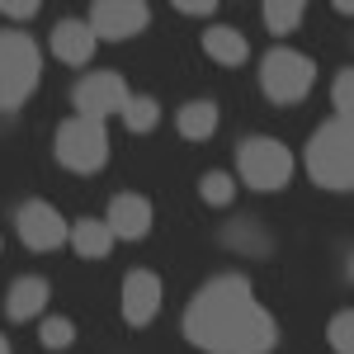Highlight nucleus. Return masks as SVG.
Here are the masks:
<instances>
[{
	"instance_id": "f257e3e1",
	"label": "nucleus",
	"mask_w": 354,
	"mask_h": 354,
	"mask_svg": "<svg viewBox=\"0 0 354 354\" xmlns=\"http://www.w3.org/2000/svg\"><path fill=\"white\" fill-rule=\"evenodd\" d=\"M185 340L203 354H270L279 345L270 307L255 302L245 274H218L185 302Z\"/></svg>"
},
{
	"instance_id": "f03ea898",
	"label": "nucleus",
	"mask_w": 354,
	"mask_h": 354,
	"mask_svg": "<svg viewBox=\"0 0 354 354\" xmlns=\"http://www.w3.org/2000/svg\"><path fill=\"white\" fill-rule=\"evenodd\" d=\"M307 175H312V185H322L330 194L354 189V123L326 118L312 133V142H307Z\"/></svg>"
},
{
	"instance_id": "7ed1b4c3",
	"label": "nucleus",
	"mask_w": 354,
	"mask_h": 354,
	"mask_svg": "<svg viewBox=\"0 0 354 354\" xmlns=\"http://www.w3.org/2000/svg\"><path fill=\"white\" fill-rule=\"evenodd\" d=\"M38 76H43L38 43L19 28H0V109H19L38 90Z\"/></svg>"
},
{
	"instance_id": "20e7f679",
	"label": "nucleus",
	"mask_w": 354,
	"mask_h": 354,
	"mask_svg": "<svg viewBox=\"0 0 354 354\" xmlns=\"http://www.w3.org/2000/svg\"><path fill=\"white\" fill-rule=\"evenodd\" d=\"M57 165H66L71 175H95L100 165L109 161V133H104V123H95V118H66L62 128H57Z\"/></svg>"
},
{
	"instance_id": "39448f33",
	"label": "nucleus",
	"mask_w": 354,
	"mask_h": 354,
	"mask_svg": "<svg viewBox=\"0 0 354 354\" xmlns=\"http://www.w3.org/2000/svg\"><path fill=\"white\" fill-rule=\"evenodd\" d=\"M312 81H317V62L312 57L293 53V48H274L265 53V66H260V90L274 104H302L312 95Z\"/></svg>"
},
{
	"instance_id": "423d86ee",
	"label": "nucleus",
	"mask_w": 354,
	"mask_h": 354,
	"mask_svg": "<svg viewBox=\"0 0 354 354\" xmlns=\"http://www.w3.org/2000/svg\"><path fill=\"white\" fill-rule=\"evenodd\" d=\"M236 170L250 189L270 194V189H283L293 180V151L279 142V137H245L236 147Z\"/></svg>"
},
{
	"instance_id": "0eeeda50",
	"label": "nucleus",
	"mask_w": 354,
	"mask_h": 354,
	"mask_svg": "<svg viewBox=\"0 0 354 354\" xmlns=\"http://www.w3.org/2000/svg\"><path fill=\"white\" fill-rule=\"evenodd\" d=\"M71 100H76V113H81V118L104 123L109 113H123V104H128V81H123L118 71H90V76L71 90Z\"/></svg>"
},
{
	"instance_id": "6e6552de",
	"label": "nucleus",
	"mask_w": 354,
	"mask_h": 354,
	"mask_svg": "<svg viewBox=\"0 0 354 354\" xmlns=\"http://www.w3.org/2000/svg\"><path fill=\"white\" fill-rule=\"evenodd\" d=\"M151 19V10L142 5V0H95L90 5V33L95 38H109V43H123V38H133L142 33Z\"/></svg>"
},
{
	"instance_id": "1a4fd4ad",
	"label": "nucleus",
	"mask_w": 354,
	"mask_h": 354,
	"mask_svg": "<svg viewBox=\"0 0 354 354\" xmlns=\"http://www.w3.org/2000/svg\"><path fill=\"white\" fill-rule=\"evenodd\" d=\"M15 227H19V241L28 250H57V245H66V222L57 213L53 203H43V198H28L19 203V213H15Z\"/></svg>"
},
{
	"instance_id": "9d476101",
	"label": "nucleus",
	"mask_w": 354,
	"mask_h": 354,
	"mask_svg": "<svg viewBox=\"0 0 354 354\" xmlns=\"http://www.w3.org/2000/svg\"><path fill=\"white\" fill-rule=\"evenodd\" d=\"M156 312H161V274L137 265L123 274V322L142 330L156 322Z\"/></svg>"
},
{
	"instance_id": "9b49d317",
	"label": "nucleus",
	"mask_w": 354,
	"mask_h": 354,
	"mask_svg": "<svg viewBox=\"0 0 354 354\" xmlns=\"http://www.w3.org/2000/svg\"><path fill=\"white\" fill-rule=\"evenodd\" d=\"M109 232L118 241H142L147 232H151V198H142V194H113L109 198Z\"/></svg>"
},
{
	"instance_id": "f8f14e48",
	"label": "nucleus",
	"mask_w": 354,
	"mask_h": 354,
	"mask_svg": "<svg viewBox=\"0 0 354 354\" xmlns=\"http://www.w3.org/2000/svg\"><path fill=\"white\" fill-rule=\"evenodd\" d=\"M48 279H38V274H19L15 283H10V293H5V317L10 322H33L43 307H48Z\"/></svg>"
},
{
	"instance_id": "ddd939ff",
	"label": "nucleus",
	"mask_w": 354,
	"mask_h": 354,
	"mask_svg": "<svg viewBox=\"0 0 354 354\" xmlns=\"http://www.w3.org/2000/svg\"><path fill=\"white\" fill-rule=\"evenodd\" d=\"M95 33H90V24L85 19H62V24L53 28V53L57 62H66V66H85L90 57H95Z\"/></svg>"
},
{
	"instance_id": "4468645a",
	"label": "nucleus",
	"mask_w": 354,
	"mask_h": 354,
	"mask_svg": "<svg viewBox=\"0 0 354 354\" xmlns=\"http://www.w3.org/2000/svg\"><path fill=\"white\" fill-rule=\"evenodd\" d=\"M203 53L222 62V66H241L245 57H250V43H245L241 28H227V24H213L203 33Z\"/></svg>"
},
{
	"instance_id": "2eb2a0df",
	"label": "nucleus",
	"mask_w": 354,
	"mask_h": 354,
	"mask_svg": "<svg viewBox=\"0 0 354 354\" xmlns=\"http://www.w3.org/2000/svg\"><path fill=\"white\" fill-rule=\"evenodd\" d=\"M66 245H76V255H85V260H104L113 250V232H109V222H100V218H81L66 232Z\"/></svg>"
},
{
	"instance_id": "dca6fc26",
	"label": "nucleus",
	"mask_w": 354,
	"mask_h": 354,
	"mask_svg": "<svg viewBox=\"0 0 354 354\" xmlns=\"http://www.w3.org/2000/svg\"><path fill=\"white\" fill-rule=\"evenodd\" d=\"M222 241L232 245V250H241V255H270V250H274L270 232H265L255 218H232V222H227V232H222Z\"/></svg>"
},
{
	"instance_id": "f3484780",
	"label": "nucleus",
	"mask_w": 354,
	"mask_h": 354,
	"mask_svg": "<svg viewBox=\"0 0 354 354\" xmlns=\"http://www.w3.org/2000/svg\"><path fill=\"white\" fill-rule=\"evenodd\" d=\"M175 123H180V137H185V142H208L213 128H218V104H213V100H194V104L180 109Z\"/></svg>"
},
{
	"instance_id": "a211bd4d",
	"label": "nucleus",
	"mask_w": 354,
	"mask_h": 354,
	"mask_svg": "<svg viewBox=\"0 0 354 354\" xmlns=\"http://www.w3.org/2000/svg\"><path fill=\"white\" fill-rule=\"evenodd\" d=\"M260 15H265V28L270 33H293L302 24V15H307V5L302 0H265Z\"/></svg>"
},
{
	"instance_id": "6ab92c4d",
	"label": "nucleus",
	"mask_w": 354,
	"mask_h": 354,
	"mask_svg": "<svg viewBox=\"0 0 354 354\" xmlns=\"http://www.w3.org/2000/svg\"><path fill=\"white\" fill-rule=\"evenodd\" d=\"M161 123V104L151 100V95H128V104H123V128L128 133H151Z\"/></svg>"
},
{
	"instance_id": "aec40b11",
	"label": "nucleus",
	"mask_w": 354,
	"mask_h": 354,
	"mask_svg": "<svg viewBox=\"0 0 354 354\" xmlns=\"http://www.w3.org/2000/svg\"><path fill=\"white\" fill-rule=\"evenodd\" d=\"M198 194H203L208 208H227V203L236 198V180H232L227 170H208V175L198 180Z\"/></svg>"
},
{
	"instance_id": "412c9836",
	"label": "nucleus",
	"mask_w": 354,
	"mask_h": 354,
	"mask_svg": "<svg viewBox=\"0 0 354 354\" xmlns=\"http://www.w3.org/2000/svg\"><path fill=\"white\" fill-rule=\"evenodd\" d=\"M330 100H335V118H345V123H354V71H350V66H340V71H335V85H330Z\"/></svg>"
},
{
	"instance_id": "4be33fe9",
	"label": "nucleus",
	"mask_w": 354,
	"mask_h": 354,
	"mask_svg": "<svg viewBox=\"0 0 354 354\" xmlns=\"http://www.w3.org/2000/svg\"><path fill=\"white\" fill-rule=\"evenodd\" d=\"M326 340L335 354H354V312H335L326 326Z\"/></svg>"
},
{
	"instance_id": "5701e85b",
	"label": "nucleus",
	"mask_w": 354,
	"mask_h": 354,
	"mask_svg": "<svg viewBox=\"0 0 354 354\" xmlns=\"http://www.w3.org/2000/svg\"><path fill=\"white\" fill-rule=\"evenodd\" d=\"M38 340H43L48 350H66V345L76 340V326H71L66 317H48V322L38 326Z\"/></svg>"
},
{
	"instance_id": "b1692460",
	"label": "nucleus",
	"mask_w": 354,
	"mask_h": 354,
	"mask_svg": "<svg viewBox=\"0 0 354 354\" xmlns=\"http://www.w3.org/2000/svg\"><path fill=\"white\" fill-rule=\"evenodd\" d=\"M0 15H10V19H28V15H38V0H0Z\"/></svg>"
},
{
	"instance_id": "393cba45",
	"label": "nucleus",
	"mask_w": 354,
	"mask_h": 354,
	"mask_svg": "<svg viewBox=\"0 0 354 354\" xmlns=\"http://www.w3.org/2000/svg\"><path fill=\"white\" fill-rule=\"evenodd\" d=\"M175 10L198 19V15H218V0H175Z\"/></svg>"
},
{
	"instance_id": "a878e982",
	"label": "nucleus",
	"mask_w": 354,
	"mask_h": 354,
	"mask_svg": "<svg viewBox=\"0 0 354 354\" xmlns=\"http://www.w3.org/2000/svg\"><path fill=\"white\" fill-rule=\"evenodd\" d=\"M0 354H10V340H5V335H0Z\"/></svg>"
}]
</instances>
